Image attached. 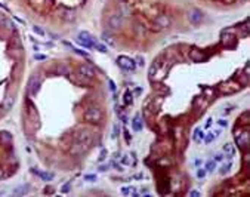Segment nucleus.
<instances>
[{
	"mask_svg": "<svg viewBox=\"0 0 250 197\" xmlns=\"http://www.w3.org/2000/svg\"><path fill=\"white\" fill-rule=\"evenodd\" d=\"M84 120L89 122V123H93V125H98L102 122V117H104V114H102V110L98 107V105H89L88 108L84 110Z\"/></svg>",
	"mask_w": 250,
	"mask_h": 197,
	"instance_id": "nucleus-1",
	"label": "nucleus"
},
{
	"mask_svg": "<svg viewBox=\"0 0 250 197\" xmlns=\"http://www.w3.org/2000/svg\"><path fill=\"white\" fill-rule=\"evenodd\" d=\"M74 136H76V142H80V144H84V145H89L92 144V139H93V136H92V132L89 131V129H79L76 133H74Z\"/></svg>",
	"mask_w": 250,
	"mask_h": 197,
	"instance_id": "nucleus-2",
	"label": "nucleus"
},
{
	"mask_svg": "<svg viewBox=\"0 0 250 197\" xmlns=\"http://www.w3.org/2000/svg\"><path fill=\"white\" fill-rule=\"evenodd\" d=\"M77 42H79L82 46L88 48V49H93L95 45H96V39H95L93 36H90L88 31H82L79 34V37H77Z\"/></svg>",
	"mask_w": 250,
	"mask_h": 197,
	"instance_id": "nucleus-3",
	"label": "nucleus"
},
{
	"mask_svg": "<svg viewBox=\"0 0 250 197\" xmlns=\"http://www.w3.org/2000/svg\"><path fill=\"white\" fill-rule=\"evenodd\" d=\"M40 86H41V79H40V76H39V74H33L31 79H30V82H28V93H30L31 96L37 95Z\"/></svg>",
	"mask_w": 250,
	"mask_h": 197,
	"instance_id": "nucleus-4",
	"label": "nucleus"
},
{
	"mask_svg": "<svg viewBox=\"0 0 250 197\" xmlns=\"http://www.w3.org/2000/svg\"><path fill=\"white\" fill-rule=\"evenodd\" d=\"M117 64L120 68H123L126 71H133L136 68V62L133 59H130L129 56H118L117 58Z\"/></svg>",
	"mask_w": 250,
	"mask_h": 197,
	"instance_id": "nucleus-5",
	"label": "nucleus"
},
{
	"mask_svg": "<svg viewBox=\"0 0 250 197\" xmlns=\"http://www.w3.org/2000/svg\"><path fill=\"white\" fill-rule=\"evenodd\" d=\"M70 79L74 82V83H77V84H84V86H90L92 84V79L90 77H86V76H83L82 73H73V74H70L68 76Z\"/></svg>",
	"mask_w": 250,
	"mask_h": 197,
	"instance_id": "nucleus-6",
	"label": "nucleus"
},
{
	"mask_svg": "<svg viewBox=\"0 0 250 197\" xmlns=\"http://www.w3.org/2000/svg\"><path fill=\"white\" fill-rule=\"evenodd\" d=\"M108 25H110L111 30H120V28L123 27V16L120 15V13L111 15L110 19H108Z\"/></svg>",
	"mask_w": 250,
	"mask_h": 197,
	"instance_id": "nucleus-7",
	"label": "nucleus"
},
{
	"mask_svg": "<svg viewBox=\"0 0 250 197\" xmlns=\"http://www.w3.org/2000/svg\"><path fill=\"white\" fill-rule=\"evenodd\" d=\"M204 18V15L201 11H198V9H191V11H188V19L191 24L194 25H198Z\"/></svg>",
	"mask_w": 250,
	"mask_h": 197,
	"instance_id": "nucleus-8",
	"label": "nucleus"
},
{
	"mask_svg": "<svg viewBox=\"0 0 250 197\" xmlns=\"http://www.w3.org/2000/svg\"><path fill=\"white\" fill-rule=\"evenodd\" d=\"M152 24H156L157 27H160V28L163 30V28L170 27L172 21H170V18H169L166 13H160L158 16H156V18H154V22H152Z\"/></svg>",
	"mask_w": 250,
	"mask_h": 197,
	"instance_id": "nucleus-9",
	"label": "nucleus"
},
{
	"mask_svg": "<svg viewBox=\"0 0 250 197\" xmlns=\"http://www.w3.org/2000/svg\"><path fill=\"white\" fill-rule=\"evenodd\" d=\"M189 58L194 59V61H203V59H206V55L201 52L200 49L193 48L191 50H189Z\"/></svg>",
	"mask_w": 250,
	"mask_h": 197,
	"instance_id": "nucleus-10",
	"label": "nucleus"
},
{
	"mask_svg": "<svg viewBox=\"0 0 250 197\" xmlns=\"http://www.w3.org/2000/svg\"><path fill=\"white\" fill-rule=\"evenodd\" d=\"M79 73H82L86 77H90V79L95 76V70H93L90 65H80L79 67Z\"/></svg>",
	"mask_w": 250,
	"mask_h": 197,
	"instance_id": "nucleus-11",
	"label": "nucleus"
},
{
	"mask_svg": "<svg viewBox=\"0 0 250 197\" xmlns=\"http://www.w3.org/2000/svg\"><path fill=\"white\" fill-rule=\"evenodd\" d=\"M31 172L36 174L37 176H40L43 181H52V179H53V175L49 174V172H41V170H39V169H31Z\"/></svg>",
	"mask_w": 250,
	"mask_h": 197,
	"instance_id": "nucleus-12",
	"label": "nucleus"
},
{
	"mask_svg": "<svg viewBox=\"0 0 250 197\" xmlns=\"http://www.w3.org/2000/svg\"><path fill=\"white\" fill-rule=\"evenodd\" d=\"M160 67H161V59L157 58L156 61L151 64V67H150V79H152V76H156V74H157V71H158V68H160Z\"/></svg>",
	"mask_w": 250,
	"mask_h": 197,
	"instance_id": "nucleus-13",
	"label": "nucleus"
},
{
	"mask_svg": "<svg viewBox=\"0 0 250 197\" xmlns=\"http://www.w3.org/2000/svg\"><path fill=\"white\" fill-rule=\"evenodd\" d=\"M132 127H133V131H136V132H141L142 131L144 123H142V119L139 116H136L133 120H132Z\"/></svg>",
	"mask_w": 250,
	"mask_h": 197,
	"instance_id": "nucleus-14",
	"label": "nucleus"
},
{
	"mask_svg": "<svg viewBox=\"0 0 250 197\" xmlns=\"http://www.w3.org/2000/svg\"><path fill=\"white\" fill-rule=\"evenodd\" d=\"M0 142L2 144H11L12 142V135L9 132H6V131H2L0 132Z\"/></svg>",
	"mask_w": 250,
	"mask_h": 197,
	"instance_id": "nucleus-15",
	"label": "nucleus"
},
{
	"mask_svg": "<svg viewBox=\"0 0 250 197\" xmlns=\"http://www.w3.org/2000/svg\"><path fill=\"white\" fill-rule=\"evenodd\" d=\"M223 153H225L228 157H232V156H234V154H235L234 145H232V144H229V142H227L225 145H223Z\"/></svg>",
	"mask_w": 250,
	"mask_h": 197,
	"instance_id": "nucleus-16",
	"label": "nucleus"
},
{
	"mask_svg": "<svg viewBox=\"0 0 250 197\" xmlns=\"http://www.w3.org/2000/svg\"><path fill=\"white\" fill-rule=\"evenodd\" d=\"M102 40H104L108 46H114V39H113V36H111L110 33L104 31V34H102Z\"/></svg>",
	"mask_w": 250,
	"mask_h": 197,
	"instance_id": "nucleus-17",
	"label": "nucleus"
},
{
	"mask_svg": "<svg viewBox=\"0 0 250 197\" xmlns=\"http://www.w3.org/2000/svg\"><path fill=\"white\" fill-rule=\"evenodd\" d=\"M62 16H64V19H65V21H74V19H76V12L68 9V11L62 12Z\"/></svg>",
	"mask_w": 250,
	"mask_h": 197,
	"instance_id": "nucleus-18",
	"label": "nucleus"
},
{
	"mask_svg": "<svg viewBox=\"0 0 250 197\" xmlns=\"http://www.w3.org/2000/svg\"><path fill=\"white\" fill-rule=\"evenodd\" d=\"M219 135H221V131H219V129H218V131H215V132H210L207 136H206V139H204L206 144H210V142H212L215 138H216V136H219Z\"/></svg>",
	"mask_w": 250,
	"mask_h": 197,
	"instance_id": "nucleus-19",
	"label": "nucleus"
},
{
	"mask_svg": "<svg viewBox=\"0 0 250 197\" xmlns=\"http://www.w3.org/2000/svg\"><path fill=\"white\" fill-rule=\"evenodd\" d=\"M193 138H194V141H198V142H200V141L204 138V132H203L201 129H195V132H194V135H193Z\"/></svg>",
	"mask_w": 250,
	"mask_h": 197,
	"instance_id": "nucleus-20",
	"label": "nucleus"
},
{
	"mask_svg": "<svg viewBox=\"0 0 250 197\" xmlns=\"http://www.w3.org/2000/svg\"><path fill=\"white\" fill-rule=\"evenodd\" d=\"M215 169H216V161H215V160H209L207 163H206V170H207V172H213Z\"/></svg>",
	"mask_w": 250,
	"mask_h": 197,
	"instance_id": "nucleus-21",
	"label": "nucleus"
},
{
	"mask_svg": "<svg viewBox=\"0 0 250 197\" xmlns=\"http://www.w3.org/2000/svg\"><path fill=\"white\" fill-rule=\"evenodd\" d=\"M231 161H228V163H223L222 165V168H221V170H219V172H221V175H225V174H228L229 172V169H231Z\"/></svg>",
	"mask_w": 250,
	"mask_h": 197,
	"instance_id": "nucleus-22",
	"label": "nucleus"
},
{
	"mask_svg": "<svg viewBox=\"0 0 250 197\" xmlns=\"http://www.w3.org/2000/svg\"><path fill=\"white\" fill-rule=\"evenodd\" d=\"M132 102H133V96H132V92H126L124 93V104L126 105H130L132 104Z\"/></svg>",
	"mask_w": 250,
	"mask_h": 197,
	"instance_id": "nucleus-23",
	"label": "nucleus"
},
{
	"mask_svg": "<svg viewBox=\"0 0 250 197\" xmlns=\"http://www.w3.org/2000/svg\"><path fill=\"white\" fill-rule=\"evenodd\" d=\"M12 105H13V98H12V96H7L6 101H5V108H6V110H9Z\"/></svg>",
	"mask_w": 250,
	"mask_h": 197,
	"instance_id": "nucleus-24",
	"label": "nucleus"
},
{
	"mask_svg": "<svg viewBox=\"0 0 250 197\" xmlns=\"http://www.w3.org/2000/svg\"><path fill=\"white\" fill-rule=\"evenodd\" d=\"M206 174H207V170H206V169H198L197 170V178L198 179H204L206 178Z\"/></svg>",
	"mask_w": 250,
	"mask_h": 197,
	"instance_id": "nucleus-25",
	"label": "nucleus"
},
{
	"mask_svg": "<svg viewBox=\"0 0 250 197\" xmlns=\"http://www.w3.org/2000/svg\"><path fill=\"white\" fill-rule=\"evenodd\" d=\"M95 49H96V50H99V52H102V54H107L108 52V48H105L104 45H95Z\"/></svg>",
	"mask_w": 250,
	"mask_h": 197,
	"instance_id": "nucleus-26",
	"label": "nucleus"
},
{
	"mask_svg": "<svg viewBox=\"0 0 250 197\" xmlns=\"http://www.w3.org/2000/svg\"><path fill=\"white\" fill-rule=\"evenodd\" d=\"M84 181H88V182H95L96 181V175H84Z\"/></svg>",
	"mask_w": 250,
	"mask_h": 197,
	"instance_id": "nucleus-27",
	"label": "nucleus"
},
{
	"mask_svg": "<svg viewBox=\"0 0 250 197\" xmlns=\"http://www.w3.org/2000/svg\"><path fill=\"white\" fill-rule=\"evenodd\" d=\"M33 31H34V33H37L39 36H43V34H45V31H43V30L39 27V25H34V27H33Z\"/></svg>",
	"mask_w": 250,
	"mask_h": 197,
	"instance_id": "nucleus-28",
	"label": "nucleus"
},
{
	"mask_svg": "<svg viewBox=\"0 0 250 197\" xmlns=\"http://www.w3.org/2000/svg\"><path fill=\"white\" fill-rule=\"evenodd\" d=\"M130 188L132 187H122V194L123 196H129V194H130Z\"/></svg>",
	"mask_w": 250,
	"mask_h": 197,
	"instance_id": "nucleus-29",
	"label": "nucleus"
},
{
	"mask_svg": "<svg viewBox=\"0 0 250 197\" xmlns=\"http://www.w3.org/2000/svg\"><path fill=\"white\" fill-rule=\"evenodd\" d=\"M70 187H71V182H67V184L62 187V193H68V191H70Z\"/></svg>",
	"mask_w": 250,
	"mask_h": 197,
	"instance_id": "nucleus-30",
	"label": "nucleus"
},
{
	"mask_svg": "<svg viewBox=\"0 0 250 197\" xmlns=\"http://www.w3.org/2000/svg\"><path fill=\"white\" fill-rule=\"evenodd\" d=\"M189 196H191V197H198V196H201V193L197 191V190H193V191H189Z\"/></svg>",
	"mask_w": 250,
	"mask_h": 197,
	"instance_id": "nucleus-31",
	"label": "nucleus"
},
{
	"mask_svg": "<svg viewBox=\"0 0 250 197\" xmlns=\"http://www.w3.org/2000/svg\"><path fill=\"white\" fill-rule=\"evenodd\" d=\"M22 193H25V188H16V190L13 191V194H22Z\"/></svg>",
	"mask_w": 250,
	"mask_h": 197,
	"instance_id": "nucleus-32",
	"label": "nucleus"
},
{
	"mask_svg": "<svg viewBox=\"0 0 250 197\" xmlns=\"http://www.w3.org/2000/svg\"><path fill=\"white\" fill-rule=\"evenodd\" d=\"M34 59H37V61H43V59H46V56L45 55H36V56H34Z\"/></svg>",
	"mask_w": 250,
	"mask_h": 197,
	"instance_id": "nucleus-33",
	"label": "nucleus"
},
{
	"mask_svg": "<svg viewBox=\"0 0 250 197\" xmlns=\"http://www.w3.org/2000/svg\"><path fill=\"white\" fill-rule=\"evenodd\" d=\"M223 159V154H216V157H215V161H219Z\"/></svg>",
	"mask_w": 250,
	"mask_h": 197,
	"instance_id": "nucleus-34",
	"label": "nucleus"
},
{
	"mask_svg": "<svg viewBox=\"0 0 250 197\" xmlns=\"http://www.w3.org/2000/svg\"><path fill=\"white\" fill-rule=\"evenodd\" d=\"M138 64H139V65H144V64H145V61H144V58H141V56H139V58H138Z\"/></svg>",
	"mask_w": 250,
	"mask_h": 197,
	"instance_id": "nucleus-35",
	"label": "nucleus"
},
{
	"mask_svg": "<svg viewBox=\"0 0 250 197\" xmlns=\"http://www.w3.org/2000/svg\"><path fill=\"white\" fill-rule=\"evenodd\" d=\"M108 169V165H102L101 168H99V170H101V172H104V170H107Z\"/></svg>",
	"mask_w": 250,
	"mask_h": 197,
	"instance_id": "nucleus-36",
	"label": "nucleus"
},
{
	"mask_svg": "<svg viewBox=\"0 0 250 197\" xmlns=\"http://www.w3.org/2000/svg\"><path fill=\"white\" fill-rule=\"evenodd\" d=\"M218 123H219L221 126H227V125H228V123H227V120H219Z\"/></svg>",
	"mask_w": 250,
	"mask_h": 197,
	"instance_id": "nucleus-37",
	"label": "nucleus"
},
{
	"mask_svg": "<svg viewBox=\"0 0 250 197\" xmlns=\"http://www.w3.org/2000/svg\"><path fill=\"white\" fill-rule=\"evenodd\" d=\"M124 136H126V141H127V142H130V139H132V138L129 136V133H127V132H124Z\"/></svg>",
	"mask_w": 250,
	"mask_h": 197,
	"instance_id": "nucleus-38",
	"label": "nucleus"
},
{
	"mask_svg": "<svg viewBox=\"0 0 250 197\" xmlns=\"http://www.w3.org/2000/svg\"><path fill=\"white\" fill-rule=\"evenodd\" d=\"M110 88H111V90H116V86H114V83L110 80Z\"/></svg>",
	"mask_w": 250,
	"mask_h": 197,
	"instance_id": "nucleus-39",
	"label": "nucleus"
},
{
	"mask_svg": "<svg viewBox=\"0 0 250 197\" xmlns=\"http://www.w3.org/2000/svg\"><path fill=\"white\" fill-rule=\"evenodd\" d=\"M144 178V175L142 174H138V175H135V179H142Z\"/></svg>",
	"mask_w": 250,
	"mask_h": 197,
	"instance_id": "nucleus-40",
	"label": "nucleus"
},
{
	"mask_svg": "<svg viewBox=\"0 0 250 197\" xmlns=\"http://www.w3.org/2000/svg\"><path fill=\"white\" fill-rule=\"evenodd\" d=\"M201 163H203V161H201L200 159H197V160H195V165H197V166H200Z\"/></svg>",
	"mask_w": 250,
	"mask_h": 197,
	"instance_id": "nucleus-41",
	"label": "nucleus"
},
{
	"mask_svg": "<svg viewBox=\"0 0 250 197\" xmlns=\"http://www.w3.org/2000/svg\"><path fill=\"white\" fill-rule=\"evenodd\" d=\"M2 178H3V170L0 169V179H2Z\"/></svg>",
	"mask_w": 250,
	"mask_h": 197,
	"instance_id": "nucleus-42",
	"label": "nucleus"
},
{
	"mask_svg": "<svg viewBox=\"0 0 250 197\" xmlns=\"http://www.w3.org/2000/svg\"><path fill=\"white\" fill-rule=\"evenodd\" d=\"M117 2H120V3H126L127 0H117Z\"/></svg>",
	"mask_w": 250,
	"mask_h": 197,
	"instance_id": "nucleus-43",
	"label": "nucleus"
}]
</instances>
